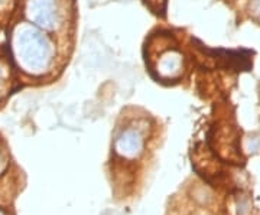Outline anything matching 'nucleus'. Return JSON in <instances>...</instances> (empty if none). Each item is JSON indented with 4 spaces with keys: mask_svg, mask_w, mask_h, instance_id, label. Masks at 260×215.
Masks as SVG:
<instances>
[{
    "mask_svg": "<svg viewBox=\"0 0 260 215\" xmlns=\"http://www.w3.org/2000/svg\"><path fill=\"white\" fill-rule=\"evenodd\" d=\"M19 55L29 71H42L51 61L52 48L47 38L37 30L26 29L19 37Z\"/></svg>",
    "mask_w": 260,
    "mask_h": 215,
    "instance_id": "1",
    "label": "nucleus"
},
{
    "mask_svg": "<svg viewBox=\"0 0 260 215\" xmlns=\"http://www.w3.org/2000/svg\"><path fill=\"white\" fill-rule=\"evenodd\" d=\"M200 51H203L208 59L214 61L217 65L230 68L236 71H249L251 68V55L253 52L247 49L227 51V49H210L200 44Z\"/></svg>",
    "mask_w": 260,
    "mask_h": 215,
    "instance_id": "2",
    "label": "nucleus"
},
{
    "mask_svg": "<svg viewBox=\"0 0 260 215\" xmlns=\"http://www.w3.org/2000/svg\"><path fill=\"white\" fill-rule=\"evenodd\" d=\"M29 13L34 22L45 29H52L56 22L55 0H30Z\"/></svg>",
    "mask_w": 260,
    "mask_h": 215,
    "instance_id": "3",
    "label": "nucleus"
},
{
    "mask_svg": "<svg viewBox=\"0 0 260 215\" xmlns=\"http://www.w3.org/2000/svg\"><path fill=\"white\" fill-rule=\"evenodd\" d=\"M142 150H143V139L139 134V131H123L119 136V139L116 140V152L124 158L133 159V158L139 156Z\"/></svg>",
    "mask_w": 260,
    "mask_h": 215,
    "instance_id": "4",
    "label": "nucleus"
},
{
    "mask_svg": "<svg viewBox=\"0 0 260 215\" xmlns=\"http://www.w3.org/2000/svg\"><path fill=\"white\" fill-rule=\"evenodd\" d=\"M150 6V9L153 10H159V3H164L165 5V0H146Z\"/></svg>",
    "mask_w": 260,
    "mask_h": 215,
    "instance_id": "5",
    "label": "nucleus"
},
{
    "mask_svg": "<svg viewBox=\"0 0 260 215\" xmlns=\"http://www.w3.org/2000/svg\"><path fill=\"white\" fill-rule=\"evenodd\" d=\"M0 215H6V214H5V212H3V211L0 209Z\"/></svg>",
    "mask_w": 260,
    "mask_h": 215,
    "instance_id": "6",
    "label": "nucleus"
}]
</instances>
